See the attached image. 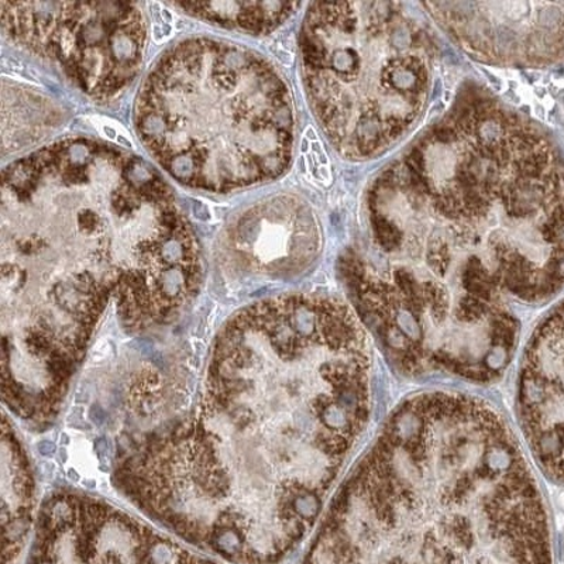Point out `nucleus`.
<instances>
[{"label": "nucleus", "mask_w": 564, "mask_h": 564, "mask_svg": "<svg viewBox=\"0 0 564 564\" xmlns=\"http://www.w3.org/2000/svg\"><path fill=\"white\" fill-rule=\"evenodd\" d=\"M78 420H84V408L83 406L73 408V410H70V412H69L67 421L69 423V422L78 421Z\"/></svg>", "instance_id": "14"}, {"label": "nucleus", "mask_w": 564, "mask_h": 564, "mask_svg": "<svg viewBox=\"0 0 564 564\" xmlns=\"http://www.w3.org/2000/svg\"><path fill=\"white\" fill-rule=\"evenodd\" d=\"M59 455V460H62V463H67L68 460V455H67V449H65V447H62V449L58 451Z\"/></svg>", "instance_id": "17"}, {"label": "nucleus", "mask_w": 564, "mask_h": 564, "mask_svg": "<svg viewBox=\"0 0 564 564\" xmlns=\"http://www.w3.org/2000/svg\"><path fill=\"white\" fill-rule=\"evenodd\" d=\"M430 17L470 57L496 67L564 63V3H425Z\"/></svg>", "instance_id": "7"}, {"label": "nucleus", "mask_w": 564, "mask_h": 564, "mask_svg": "<svg viewBox=\"0 0 564 564\" xmlns=\"http://www.w3.org/2000/svg\"><path fill=\"white\" fill-rule=\"evenodd\" d=\"M302 74L312 110L349 160L379 158L430 106L435 40L401 3H315L301 30Z\"/></svg>", "instance_id": "5"}, {"label": "nucleus", "mask_w": 564, "mask_h": 564, "mask_svg": "<svg viewBox=\"0 0 564 564\" xmlns=\"http://www.w3.org/2000/svg\"><path fill=\"white\" fill-rule=\"evenodd\" d=\"M42 471L45 477L50 478L54 476L55 467L52 463H43Z\"/></svg>", "instance_id": "16"}, {"label": "nucleus", "mask_w": 564, "mask_h": 564, "mask_svg": "<svg viewBox=\"0 0 564 564\" xmlns=\"http://www.w3.org/2000/svg\"><path fill=\"white\" fill-rule=\"evenodd\" d=\"M134 122L161 167L212 193L276 178L294 145V109L280 74L220 40L169 50L140 88Z\"/></svg>", "instance_id": "4"}, {"label": "nucleus", "mask_w": 564, "mask_h": 564, "mask_svg": "<svg viewBox=\"0 0 564 564\" xmlns=\"http://www.w3.org/2000/svg\"><path fill=\"white\" fill-rule=\"evenodd\" d=\"M89 398V387L87 386V382H83V384L78 387L77 394H75V400H77V402H80V404H85V402H88Z\"/></svg>", "instance_id": "13"}, {"label": "nucleus", "mask_w": 564, "mask_h": 564, "mask_svg": "<svg viewBox=\"0 0 564 564\" xmlns=\"http://www.w3.org/2000/svg\"><path fill=\"white\" fill-rule=\"evenodd\" d=\"M319 226L304 200L280 196L247 210L230 226L226 251L254 273H301L319 251Z\"/></svg>", "instance_id": "9"}, {"label": "nucleus", "mask_w": 564, "mask_h": 564, "mask_svg": "<svg viewBox=\"0 0 564 564\" xmlns=\"http://www.w3.org/2000/svg\"><path fill=\"white\" fill-rule=\"evenodd\" d=\"M62 443H63V445H67V443H69V437H68L67 433H63Z\"/></svg>", "instance_id": "18"}, {"label": "nucleus", "mask_w": 564, "mask_h": 564, "mask_svg": "<svg viewBox=\"0 0 564 564\" xmlns=\"http://www.w3.org/2000/svg\"><path fill=\"white\" fill-rule=\"evenodd\" d=\"M175 8L198 19L254 34L273 32L300 8L282 2H200L175 3Z\"/></svg>", "instance_id": "10"}, {"label": "nucleus", "mask_w": 564, "mask_h": 564, "mask_svg": "<svg viewBox=\"0 0 564 564\" xmlns=\"http://www.w3.org/2000/svg\"><path fill=\"white\" fill-rule=\"evenodd\" d=\"M340 274L402 375L497 381L523 306L564 289V159L531 120L466 95L370 186Z\"/></svg>", "instance_id": "1"}, {"label": "nucleus", "mask_w": 564, "mask_h": 564, "mask_svg": "<svg viewBox=\"0 0 564 564\" xmlns=\"http://www.w3.org/2000/svg\"><path fill=\"white\" fill-rule=\"evenodd\" d=\"M517 412L538 465L564 487V301L538 325L523 351Z\"/></svg>", "instance_id": "8"}, {"label": "nucleus", "mask_w": 564, "mask_h": 564, "mask_svg": "<svg viewBox=\"0 0 564 564\" xmlns=\"http://www.w3.org/2000/svg\"><path fill=\"white\" fill-rule=\"evenodd\" d=\"M2 28L13 43L54 64L99 100L129 87L148 40L139 4L123 2H3Z\"/></svg>", "instance_id": "6"}, {"label": "nucleus", "mask_w": 564, "mask_h": 564, "mask_svg": "<svg viewBox=\"0 0 564 564\" xmlns=\"http://www.w3.org/2000/svg\"><path fill=\"white\" fill-rule=\"evenodd\" d=\"M200 279L194 230L139 155L75 138L3 170V308L26 337L79 350L110 301L129 326L169 321Z\"/></svg>", "instance_id": "2"}, {"label": "nucleus", "mask_w": 564, "mask_h": 564, "mask_svg": "<svg viewBox=\"0 0 564 564\" xmlns=\"http://www.w3.org/2000/svg\"><path fill=\"white\" fill-rule=\"evenodd\" d=\"M89 420L95 423L97 426L105 425L106 421H108V412H106L102 405L95 402V404L89 408Z\"/></svg>", "instance_id": "11"}, {"label": "nucleus", "mask_w": 564, "mask_h": 564, "mask_svg": "<svg viewBox=\"0 0 564 564\" xmlns=\"http://www.w3.org/2000/svg\"><path fill=\"white\" fill-rule=\"evenodd\" d=\"M305 564H553L551 520L496 408L422 392L352 468Z\"/></svg>", "instance_id": "3"}, {"label": "nucleus", "mask_w": 564, "mask_h": 564, "mask_svg": "<svg viewBox=\"0 0 564 564\" xmlns=\"http://www.w3.org/2000/svg\"><path fill=\"white\" fill-rule=\"evenodd\" d=\"M68 426L73 427V430H77L79 432L80 431H90V423H88L85 420H78V421L69 422Z\"/></svg>", "instance_id": "15"}, {"label": "nucleus", "mask_w": 564, "mask_h": 564, "mask_svg": "<svg viewBox=\"0 0 564 564\" xmlns=\"http://www.w3.org/2000/svg\"><path fill=\"white\" fill-rule=\"evenodd\" d=\"M37 451L42 456H53L57 452V447H55L53 442L42 441L37 445Z\"/></svg>", "instance_id": "12"}]
</instances>
